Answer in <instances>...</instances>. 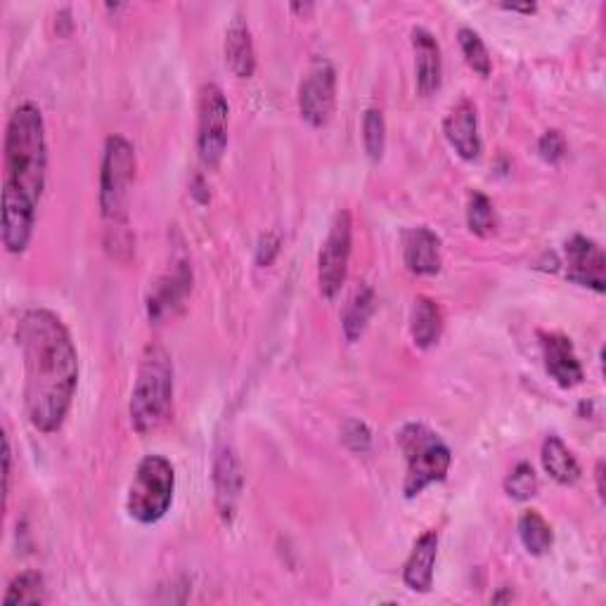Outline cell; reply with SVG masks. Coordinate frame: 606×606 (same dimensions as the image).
Here are the masks:
<instances>
[{"label": "cell", "mask_w": 606, "mask_h": 606, "mask_svg": "<svg viewBox=\"0 0 606 606\" xmlns=\"http://www.w3.org/2000/svg\"><path fill=\"white\" fill-rule=\"evenodd\" d=\"M280 247H282V237L275 230L266 232L259 240V247H256V264L264 266V268L272 266V261L278 259Z\"/></svg>", "instance_id": "cell-30"}, {"label": "cell", "mask_w": 606, "mask_h": 606, "mask_svg": "<svg viewBox=\"0 0 606 606\" xmlns=\"http://www.w3.org/2000/svg\"><path fill=\"white\" fill-rule=\"evenodd\" d=\"M540 346L547 375L553 377L562 389L578 387L585 375L572 339L559 332H543Z\"/></svg>", "instance_id": "cell-13"}, {"label": "cell", "mask_w": 606, "mask_h": 606, "mask_svg": "<svg viewBox=\"0 0 606 606\" xmlns=\"http://www.w3.org/2000/svg\"><path fill=\"white\" fill-rule=\"evenodd\" d=\"M398 446L406 455L408 471L406 481H403V493L406 498H417L431 484H440L448 476L453 465V453L446 446V440L427 425H406L398 434Z\"/></svg>", "instance_id": "cell-5"}, {"label": "cell", "mask_w": 606, "mask_h": 606, "mask_svg": "<svg viewBox=\"0 0 606 606\" xmlns=\"http://www.w3.org/2000/svg\"><path fill=\"white\" fill-rule=\"evenodd\" d=\"M48 602V587L46 580L39 572H22L20 576H14L8 593L3 597L6 606L12 604H46Z\"/></svg>", "instance_id": "cell-23"}, {"label": "cell", "mask_w": 606, "mask_h": 606, "mask_svg": "<svg viewBox=\"0 0 606 606\" xmlns=\"http://www.w3.org/2000/svg\"><path fill=\"white\" fill-rule=\"evenodd\" d=\"M291 10L306 14V12H314V6H310V3H306V6H291Z\"/></svg>", "instance_id": "cell-34"}, {"label": "cell", "mask_w": 606, "mask_h": 606, "mask_svg": "<svg viewBox=\"0 0 606 606\" xmlns=\"http://www.w3.org/2000/svg\"><path fill=\"white\" fill-rule=\"evenodd\" d=\"M444 133L457 157H463L465 161L479 159L484 145L479 136V115H476L474 102L463 100L450 109V115L444 121Z\"/></svg>", "instance_id": "cell-15"}, {"label": "cell", "mask_w": 606, "mask_h": 606, "mask_svg": "<svg viewBox=\"0 0 606 606\" xmlns=\"http://www.w3.org/2000/svg\"><path fill=\"white\" fill-rule=\"evenodd\" d=\"M467 226L476 237H490L498 230V213L484 192H471L467 201Z\"/></svg>", "instance_id": "cell-25"}, {"label": "cell", "mask_w": 606, "mask_h": 606, "mask_svg": "<svg viewBox=\"0 0 606 606\" xmlns=\"http://www.w3.org/2000/svg\"><path fill=\"white\" fill-rule=\"evenodd\" d=\"M48 142L46 121L33 102L14 109L6 131L3 171V245L24 254L36 228V211L46 190Z\"/></svg>", "instance_id": "cell-2"}, {"label": "cell", "mask_w": 606, "mask_h": 606, "mask_svg": "<svg viewBox=\"0 0 606 606\" xmlns=\"http://www.w3.org/2000/svg\"><path fill=\"white\" fill-rule=\"evenodd\" d=\"M436 557H438V534L436 530H425V534L415 540L406 568H403V583H406L413 593L431 590Z\"/></svg>", "instance_id": "cell-17"}, {"label": "cell", "mask_w": 606, "mask_h": 606, "mask_svg": "<svg viewBox=\"0 0 606 606\" xmlns=\"http://www.w3.org/2000/svg\"><path fill=\"white\" fill-rule=\"evenodd\" d=\"M403 261L413 275L427 278V275H436L444 266V242L440 237L427 228H408L403 232Z\"/></svg>", "instance_id": "cell-14"}, {"label": "cell", "mask_w": 606, "mask_h": 606, "mask_svg": "<svg viewBox=\"0 0 606 606\" xmlns=\"http://www.w3.org/2000/svg\"><path fill=\"white\" fill-rule=\"evenodd\" d=\"M410 335L417 348H431L444 335V314L440 306L429 297H417L410 318Z\"/></svg>", "instance_id": "cell-20"}, {"label": "cell", "mask_w": 606, "mask_h": 606, "mask_svg": "<svg viewBox=\"0 0 606 606\" xmlns=\"http://www.w3.org/2000/svg\"><path fill=\"white\" fill-rule=\"evenodd\" d=\"M413 50H415V79H417V93L421 98L434 96L440 88V79H444V60H440V46L436 36L425 29H413Z\"/></svg>", "instance_id": "cell-16"}, {"label": "cell", "mask_w": 606, "mask_h": 606, "mask_svg": "<svg viewBox=\"0 0 606 606\" xmlns=\"http://www.w3.org/2000/svg\"><path fill=\"white\" fill-rule=\"evenodd\" d=\"M538 152L547 163H557L566 157L568 147H566V138L562 136V131L553 128V131H545L538 140Z\"/></svg>", "instance_id": "cell-29"}, {"label": "cell", "mask_w": 606, "mask_h": 606, "mask_svg": "<svg viewBox=\"0 0 606 606\" xmlns=\"http://www.w3.org/2000/svg\"><path fill=\"white\" fill-rule=\"evenodd\" d=\"M566 278L602 294L606 289V256L602 247L585 235H574L564 245Z\"/></svg>", "instance_id": "cell-11"}, {"label": "cell", "mask_w": 606, "mask_h": 606, "mask_svg": "<svg viewBox=\"0 0 606 606\" xmlns=\"http://www.w3.org/2000/svg\"><path fill=\"white\" fill-rule=\"evenodd\" d=\"M230 107L226 93L216 83L199 88L197 100V152L207 169H218L228 150Z\"/></svg>", "instance_id": "cell-7"}, {"label": "cell", "mask_w": 606, "mask_h": 606, "mask_svg": "<svg viewBox=\"0 0 606 606\" xmlns=\"http://www.w3.org/2000/svg\"><path fill=\"white\" fill-rule=\"evenodd\" d=\"M226 64L235 73L237 79H251L256 71V50L251 29L242 20V17H235L226 31Z\"/></svg>", "instance_id": "cell-18"}, {"label": "cell", "mask_w": 606, "mask_h": 606, "mask_svg": "<svg viewBox=\"0 0 606 606\" xmlns=\"http://www.w3.org/2000/svg\"><path fill=\"white\" fill-rule=\"evenodd\" d=\"M595 474H597V493H599V498H604V463L602 460L597 463Z\"/></svg>", "instance_id": "cell-33"}, {"label": "cell", "mask_w": 606, "mask_h": 606, "mask_svg": "<svg viewBox=\"0 0 606 606\" xmlns=\"http://www.w3.org/2000/svg\"><path fill=\"white\" fill-rule=\"evenodd\" d=\"M457 41H460V48H463V54H465L469 69L479 73L481 79H488L490 71H493V60H490V52L479 36V31H474L471 27H460L457 29Z\"/></svg>", "instance_id": "cell-24"}, {"label": "cell", "mask_w": 606, "mask_h": 606, "mask_svg": "<svg viewBox=\"0 0 606 606\" xmlns=\"http://www.w3.org/2000/svg\"><path fill=\"white\" fill-rule=\"evenodd\" d=\"M3 467H6V498L10 493V476H12V448H10V436H3Z\"/></svg>", "instance_id": "cell-31"}, {"label": "cell", "mask_w": 606, "mask_h": 606, "mask_svg": "<svg viewBox=\"0 0 606 606\" xmlns=\"http://www.w3.org/2000/svg\"><path fill=\"white\" fill-rule=\"evenodd\" d=\"M176 495V469L163 455H145L128 486L126 511L142 526L167 517Z\"/></svg>", "instance_id": "cell-6"}, {"label": "cell", "mask_w": 606, "mask_h": 606, "mask_svg": "<svg viewBox=\"0 0 606 606\" xmlns=\"http://www.w3.org/2000/svg\"><path fill=\"white\" fill-rule=\"evenodd\" d=\"M136 180V150L123 136H109L102 150L98 205L105 223V249L117 261L133 254V232L128 226V199Z\"/></svg>", "instance_id": "cell-3"}, {"label": "cell", "mask_w": 606, "mask_h": 606, "mask_svg": "<svg viewBox=\"0 0 606 606\" xmlns=\"http://www.w3.org/2000/svg\"><path fill=\"white\" fill-rule=\"evenodd\" d=\"M242 488H245V474H242L240 457H237V450L232 448L230 440H220L213 457V493H216V509L226 524L235 519Z\"/></svg>", "instance_id": "cell-10"}, {"label": "cell", "mask_w": 606, "mask_h": 606, "mask_svg": "<svg viewBox=\"0 0 606 606\" xmlns=\"http://www.w3.org/2000/svg\"><path fill=\"white\" fill-rule=\"evenodd\" d=\"M540 460L549 479L557 481L559 486H574L580 479V465L574 457V453L566 448L559 436H547L540 448Z\"/></svg>", "instance_id": "cell-19"}, {"label": "cell", "mask_w": 606, "mask_h": 606, "mask_svg": "<svg viewBox=\"0 0 606 606\" xmlns=\"http://www.w3.org/2000/svg\"><path fill=\"white\" fill-rule=\"evenodd\" d=\"M538 488H540L538 474L530 463H519L507 474V479H505V493L509 495L511 500H519V503H526V500L534 498Z\"/></svg>", "instance_id": "cell-27"}, {"label": "cell", "mask_w": 606, "mask_h": 606, "mask_svg": "<svg viewBox=\"0 0 606 606\" xmlns=\"http://www.w3.org/2000/svg\"><path fill=\"white\" fill-rule=\"evenodd\" d=\"M337 107V71L329 60H314L299 86V112L301 119L314 126L325 128L335 117Z\"/></svg>", "instance_id": "cell-9"}, {"label": "cell", "mask_w": 606, "mask_h": 606, "mask_svg": "<svg viewBox=\"0 0 606 606\" xmlns=\"http://www.w3.org/2000/svg\"><path fill=\"white\" fill-rule=\"evenodd\" d=\"M24 360V408L41 434L60 431L79 387V354L67 325L48 308H31L17 322Z\"/></svg>", "instance_id": "cell-1"}, {"label": "cell", "mask_w": 606, "mask_h": 606, "mask_svg": "<svg viewBox=\"0 0 606 606\" xmlns=\"http://www.w3.org/2000/svg\"><path fill=\"white\" fill-rule=\"evenodd\" d=\"M362 145L365 152L372 161H381L387 150V121H384L381 109L370 107L362 117Z\"/></svg>", "instance_id": "cell-26"}, {"label": "cell", "mask_w": 606, "mask_h": 606, "mask_svg": "<svg viewBox=\"0 0 606 606\" xmlns=\"http://www.w3.org/2000/svg\"><path fill=\"white\" fill-rule=\"evenodd\" d=\"M173 406V360L167 346L150 341L145 346L131 394V425L140 436H150L167 425Z\"/></svg>", "instance_id": "cell-4"}, {"label": "cell", "mask_w": 606, "mask_h": 606, "mask_svg": "<svg viewBox=\"0 0 606 606\" xmlns=\"http://www.w3.org/2000/svg\"><path fill=\"white\" fill-rule=\"evenodd\" d=\"M519 538H521V545L526 547V553L534 557L547 555L549 547H553L555 543L553 526L545 521V517L538 509H526L519 517Z\"/></svg>", "instance_id": "cell-22"}, {"label": "cell", "mask_w": 606, "mask_h": 606, "mask_svg": "<svg viewBox=\"0 0 606 606\" xmlns=\"http://www.w3.org/2000/svg\"><path fill=\"white\" fill-rule=\"evenodd\" d=\"M341 440H344L348 450L367 453V450H370L372 434H370V429H367L365 421L348 419L346 425H344V429H341Z\"/></svg>", "instance_id": "cell-28"}, {"label": "cell", "mask_w": 606, "mask_h": 606, "mask_svg": "<svg viewBox=\"0 0 606 606\" xmlns=\"http://www.w3.org/2000/svg\"><path fill=\"white\" fill-rule=\"evenodd\" d=\"M375 304H377V297H375V289L370 285H360L354 291V297L348 299V304L344 308V316H341L344 337L348 344H356L362 337L367 322H370V318L375 314Z\"/></svg>", "instance_id": "cell-21"}, {"label": "cell", "mask_w": 606, "mask_h": 606, "mask_svg": "<svg viewBox=\"0 0 606 606\" xmlns=\"http://www.w3.org/2000/svg\"><path fill=\"white\" fill-rule=\"evenodd\" d=\"M192 289V268L190 264L182 259L176 261L173 268L159 278L155 289L150 291V299H147V316H150L152 322L167 320L173 316V310L182 306V301L188 299V294Z\"/></svg>", "instance_id": "cell-12"}, {"label": "cell", "mask_w": 606, "mask_h": 606, "mask_svg": "<svg viewBox=\"0 0 606 606\" xmlns=\"http://www.w3.org/2000/svg\"><path fill=\"white\" fill-rule=\"evenodd\" d=\"M500 8L507 12H521V14H534L538 10L536 3H524V6L521 3H503Z\"/></svg>", "instance_id": "cell-32"}, {"label": "cell", "mask_w": 606, "mask_h": 606, "mask_svg": "<svg viewBox=\"0 0 606 606\" xmlns=\"http://www.w3.org/2000/svg\"><path fill=\"white\" fill-rule=\"evenodd\" d=\"M354 249V218L346 209L337 211L332 226L322 242L318 256V287L320 294L332 301L339 297V291L348 278V261H351Z\"/></svg>", "instance_id": "cell-8"}]
</instances>
